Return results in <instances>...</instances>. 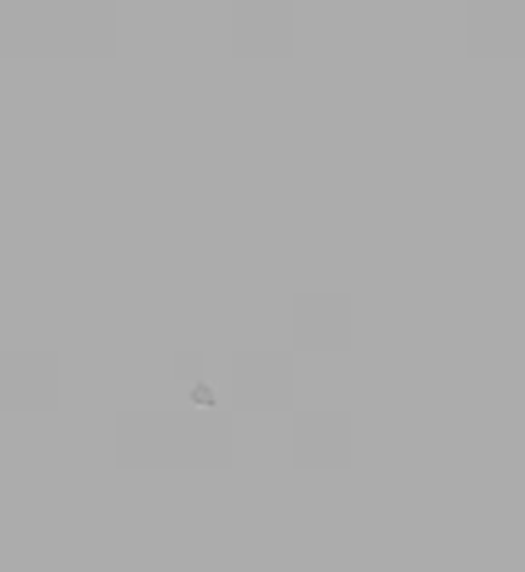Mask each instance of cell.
Wrapping results in <instances>:
<instances>
[{
    "instance_id": "6da1fadb",
    "label": "cell",
    "mask_w": 525,
    "mask_h": 572,
    "mask_svg": "<svg viewBox=\"0 0 525 572\" xmlns=\"http://www.w3.org/2000/svg\"><path fill=\"white\" fill-rule=\"evenodd\" d=\"M189 403L195 408H217V385L197 380L189 391Z\"/></svg>"
}]
</instances>
